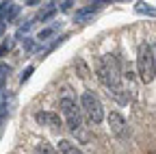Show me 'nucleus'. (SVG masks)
<instances>
[{"label": "nucleus", "mask_w": 156, "mask_h": 154, "mask_svg": "<svg viewBox=\"0 0 156 154\" xmlns=\"http://www.w3.org/2000/svg\"><path fill=\"white\" fill-rule=\"evenodd\" d=\"M30 74H33V67H26V72L22 74V78H20V81H22V83H26V81H28V76H30Z\"/></svg>", "instance_id": "4468645a"}, {"label": "nucleus", "mask_w": 156, "mask_h": 154, "mask_svg": "<svg viewBox=\"0 0 156 154\" xmlns=\"http://www.w3.org/2000/svg\"><path fill=\"white\" fill-rule=\"evenodd\" d=\"M35 122L39 124V126H48V128H52V130H58L63 124H61V117H58L56 113H48V111H39V113H35Z\"/></svg>", "instance_id": "423d86ee"}, {"label": "nucleus", "mask_w": 156, "mask_h": 154, "mask_svg": "<svg viewBox=\"0 0 156 154\" xmlns=\"http://www.w3.org/2000/svg\"><path fill=\"white\" fill-rule=\"evenodd\" d=\"M136 70H139V78L141 83H152L156 76V56L152 52L150 44H141L136 50Z\"/></svg>", "instance_id": "7ed1b4c3"}, {"label": "nucleus", "mask_w": 156, "mask_h": 154, "mask_svg": "<svg viewBox=\"0 0 156 154\" xmlns=\"http://www.w3.org/2000/svg\"><path fill=\"white\" fill-rule=\"evenodd\" d=\"M35 154H58L50 143H46V141H41V143H37L35 145Z\"/></svg>", "instance_id": "9d476101"}, {"label": "nucleus", "mask_w": 156, "mask_h": 154, "mask_svg": "<svg viewBox=\"0 0 156 154\" xmlns=\"http://www.w3.org/2000/svg\"><path fill=\"white\" fill-rule=\"evenodd\" d=\"M58 109H61L63 117H65L67 128H69L74 134H80L83 139H87V134L83 132V109L76 104V100L69 98V95L65 93L63 98H61V102H58Z\"/></svg>", "instance_id": "f03ea898"}, {"label": "nucleus", "mask_w": 156, "mask_h": 154, "mask_svg": "<svg viewBox=\"0 0 156 154\" xmlns=\"http://www.w3.org/2000/svg\"><path fill=\"white\" fill-rule=\"evenodd\" d=\"M72 5H74V2H69V0H67V2H61V9H63V11H67Z\"/></svg>", "instance_id": "2eb2a0df"}, {"label": "nucleus", "mask_w": 156, "mask_h": 154, "mask_svg": "<svg viewBox=\"0 0 156 154\" xmlns=\"http://www.w3.org/2000/svg\"><path fill=\"white\" fill-rule=\"evenodd\" d=\"M136 11H139V13H147V15H156V9H152V7H143V2L136 5Z\"/></svg>", "instance_id": "ddd939ff"}, {"label": "nucleus", "mask_w": 156, "mask_h": 154, "mask_svg": "<svg viewBox=\"0 0 156 154\" xmlns=\"http://www.w3.org/2000/svg\"><path fill=\"white\" fill-rule=\"evenodd\" d=\"M80 109H83V115L87 117L89 124H100L104 120L102 102L98 100V95L93 91H83V95H80Z\"/></svg>", "instance_id": "20e7f679"}, {"label": "nucleus", "mask_w": 156, "mask_h": 154, "mask_svg": "<svg viewBox=\"0 0 156 154\" xmlns=\"http://www.w3.org/2000/svg\"><path fill=\"white\" fill-rule=\"evenodd\" d=\"M104 2H91L89 7H83V9H78L76 13H74V17H76V22H85V20H89V17L100 9Z\"/></svg>", "instance_id": "0eeeda50"}, {"label": "nucleus", "mask_w": 156, "mask_h": 154, "mask_svg": "<svg viewBox=\"0 0 156 154\" xmlns=\"http://www.w3.org/2000/svg\"><path fill=\"white\" fill-rule=\"evenodd\" d=\"M54 33H56V28H54V26H50V28H44V30H39V35H37V39H39V41H46L48 37H52Z\"/></svg>", "instance_id": "9b49d317"}, {"label": "nucleus", "mask_w": 156, "mask_h": 154, "mask_svg": "<svg viewBox=\"0 0 156 154\" xmlns=\"http://www.w3.org/2000/svg\"><path fill=\"white\" fill-rule=\"evenodd\" d=\"M11 2H0V26L5 22H9V13H11Z\"/></svg>", "instance_id": "1a4fd4ad"}, {"label": "nucleus", "mask_w": 156, "mask_h": 154, "mask_svg": "<svg viewBox=\"0 0 156 154\" xmlns=\"http://www.w3.org/2000/svg\"><path fill=\"white\" fill-rule=\"evenodd\" d=\"M95 72H98L100 83L108 89L111 95H115L119 102H128L126 89L122 85V70H119L117 59H115L113 54H102L100 59L95 61Z\"/></svg>", "instance_id": "f257e3e1"}, {"label": "nucleus", "mask_w": 156, "mask_h": 154, "mask_svg": "<svg viewBox=\"0 0 156 154\" xmlns=\"http://www.w3.org/2000/svg\"><path fill=\"white\" fill-rule=\"evenodd\" d=\"M58 154H85V152L78 148L74 141H69V139H61V141H58Z\"/></svg>", "instance_id": "6e6552de"}, {"label": "nucleus", "mask_w": 156, "mask_h": 154, "mask_svg": "<svg viewBox=\"0 0 156 154\" xmlns=\"http://www.w3.org/2000/svg\"><path fill=\"white\" fill-rule=\"evenodd\" d=\"M9 72H11V67H9L7 63H0V85H2V81L9 76Z\"/></svg>", "instance_id": "f8f14e48"}, {"label": "nucleus", "mask_w": 156, "mask_h": 154, "mask_svg": "<svg viewBox=\"0 0 156 154\" xmlns=\"http://www.w3.org/2000/svg\"><path fill=\"white\" fill-rule=\"evenodd\" d=\"M106 122H108V128H111V132L115 134V137H126V130H128V124H126V120H124V115L122 113H117V111H111L108 113V117H106Z\"/></svg>", "instance_id": "39448f33"}]
</instances>
